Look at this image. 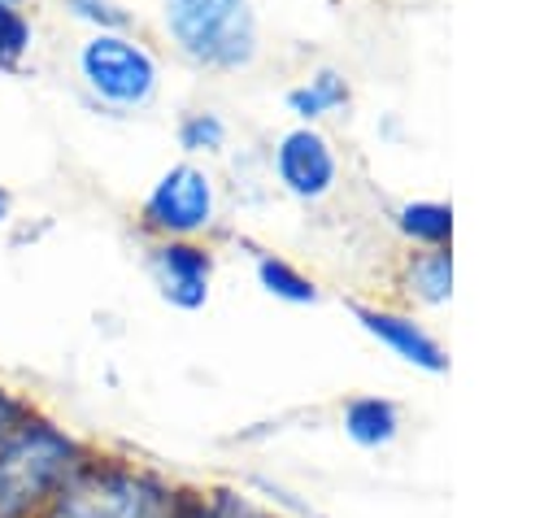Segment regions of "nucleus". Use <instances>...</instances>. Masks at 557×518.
Returning <instances> with one entry per match:
<instances>
[{
  "mask_svg": "<svg viewBox=\"0 0 557 518\" xmlns=\"http://www.w3.org/2000/svg\"><path fill=\"white\" fill-rule=\"evenodd\" d=\"M35 518H183L174 492L109 461H78Z\"/></svg>",
  "mask_w": 557,
  "mask_h": 518,
  "instance_id": "nucleus-1",
  "label": "nucleus"
},
{
  "mask_svg": "<svg viewBox=\"0 0 557 518\" xmlns=\"http://www.w3.org/2000/svg\"><path fill=\"white\" fill-rule=\"evenodd\" d=\"M74 466L78 448L61 431L13 422L0 435V518H35Z\"/></svg>",
  "mask_w": 557,
  "mask_h": 518,
  "instance_id": "nucleus-2",
  "label": "nucleus"
},
{
  "mask_svg": "<svg viewBox=\"0 0 557 518\" xmlns=\"http://www.w3.org/2000/svg\"><path fill=\"white\" fill-rule=\"evenodd\" d=\"M165 22L183 52L205 65H244L257 48L248 0H165Z\"/></svg>",
  "mask_w": 557,
  "mask_h": 518,
  "instance_id": "nucleus-3",
  "label": "nucleus"
},
{
  "mask_svg": "<svg viewBox=\"0 0 557 518\" xmlns=\"http://www.w3.org/2000/svg\"><path fill=\"white\" fill-rule=\"evenodd\" d=\"M83 74L104 100L126 104V109L144 104L152 96V83H157L152 57L144 48H135L131 39H117V35H96L83 48Z\"/></svg>",
  "mask_w": 557,
  "mask_h": 518,
  "instance_id": "nucleus-4",
  "label": "nucleus"
},
{
  "mask_svg": "<svg viewBox=\"0 0 557 518\" xmlns=\"http://www.w3.org/2000/svg\"><path fill=\"white\" fill-rule=\"evenodd\" d=\"M213 213L209 178L191 165H174L148 196V222L161 231H200Z\"/></svg>",
  "mask_w": 557,
  "mask_h": 518,
  "instance_id": "nucleus-5",
  "label": "nucleus"
},
{
  "mask_svg": "<svg viewBox=\"0 0 557 518\" xmlns=\"http://www.w3.org/2000/svg\"><path fill=\"white\" fill-rule=\"evenodd\" d=\"M278 178L296 196H322L335 178V157H331L326 139L313 131H292L278 144Z\"/></svg>",
  "mask_w": 557,
  "mask_h": 518,
  "instance_id": "nucleus-6",
  "label": "nucleus"
},
{
  "mask_svg": "<svg viewBox=\"0 0 557 518\" xmlns=\"http://www.w3.org/2000/svg\"><path fill=\"white\" fill-rule=\"evenodd\" d=\"M157 279L174 305L196 309L209 292V257L191 244H165L157 248Z\"/></svg>",
  "mask_w": 557,
  "mask_h": 518,
  "instance_id": "nucleus-7",
  "label": "nucleus"
},
{
  "mask_svg": "<svg viewBox=\"0 0 557 518\" xmlns=\"http://www.w3.org/2000/svg\"><path fill=\"white\" fill-rule=\"evenodd\" d=\"M357 318L366 322L370 335H379V340H383L387 348H396L405 361L426 366V370H440V366H444L435 340H431L426 331H418L413 322H405V318H396V313H370V309H357Z\"/></svg>",
  "mask_w": 557,
  "mask_h": 518,
  "instance_id": "nucleus-8",
  "label": "nucleus"
},
{
  "mask_svg": "<svg viewBox=\"0 0 557 518\" xmlns=\"http://www.w3.org/2000/svg\"><path fill=\"white\" fill-rule=\"evenodd\" d=\"M348 435L361 444H387L396 431V409L387 400H352L348 405Z\"/></svg>",
  "mask_w": 557,
  "mask_h": 518,
  "instance_id": "nucleus-9",
  "label": "nucleus"
},
{
  "mask_svg": "<svg viewBox=\"0 0 557 518\" xmlns=\"http://www.w3.org/2000/svg\"><path fill=\"white\" fill-rule=\"evenodd\" d=\"M400 231L422 239V244H444L448 231H453V213L448 205H431V200H418V205H405L400 209Z\"/></svg>",
  "mask_w": 557,
  "mask_h": 518,
  "instance_id": "nucleus-10",
  "label": "nucleus"
},
{
  "mask_svg": "<svg viewBox=\"0 0 557 518\" xmlns=\"http://www.w3.org/2000/svg\"><path fill=\"white\" fill-rule=\"evenodd\" d=\"M344 96H348V91H344L339 74L322 70L318 78H309V87H296V91H292V109H296L300 118H318V113L344 104Z\"/></svg>",
  "mask_w": 557,
  "mask_h": 518,
  "instance_id": "nucleus-11",
  "label": "nucleus"
},
{
  "mask_svg": "<svg viewBox=\"0 0 557 518\" xmlns=\"http://www.w3.org/2000/svg\"><path fill=\"white\" fill-rule=\"evenodd\" d=\"M413 287L422 300H444L453 292V266H448V252H426L422 261H413Z\"/></svg>",
  "mask_w": 557,
  "mask_h": 518,
  "instance_id": "nucleus-12",
  "label": "nucleus"
},
{
  "mask_svg": "<svg viewBox=\"0 0 557 518\" xmlns=\"http://www.w3.org/2000/svg\"><path fill=\"white\" fill-rule=\"evenodd\" d=\"M26 48H30V26L17 13V0H0V65L13 70Z\"/></svg>",
  "mask_w": 557,
  "mask_h": 518,
  "instance_id": "nucleus-13",
  "label": "nucleus"
},
{
  "mask_svg": "<svg viewBox=\"0 0 557 518\" xmlns=\"http://www.w3.org/2000/svg\"><path fill=\"white\" fill-rule=\"evenodd\" d=\"M261 270V283L274 292V296H287V300H313V283L309 279H300L292 266H283V261H261L257 266Z\"/></svg>",
  "mask_w": 557,
  "mask_h": 518,
  "instance_id": "nucleus-14",
  "label": "nucleus"
},
{
  "mask_svg": "<svg viewBox=\"0 0 557 518\" xmlns=\"http://www.w3.org/2000/svg\"><path fill=\"white\" fill-rule=\"evenodd\" d=\"M178 135H183V148H218L222 144V122L209 118V113H196V118L183 122Z\"/></svg>",
  "mask_w": 557,
  "mask_h": 518,
  "instance_id": "nucleus-15",
  "label": "nucleus"
},
{
  "mask_svg": "<svg viewBox=\"0 0 557 518\" xmlns=\"http://www.w3.org/2000/svg\"><path fill=\"white\" fill-rule=\"evenodd\" d=\"M70 9L87 22H100V26H126V13H117L109 0H70Z\"/></svg>",
  "mask_w": 557,
  "mask_h": 518,
  "instance_id": "nucleus-16",
  "label": "nucleus"
},
{
  "mask_svg": "<svg viewBox=\"0 0 557 518\" xmlns=\"http://www.w3.org/2000/svg\"><path fill=\"white\" fill-rule=\"evenodd\" d=\"M13 422H17V405H13V400H4V396H0V435H4V431H9V427H13Z\"/></svg>",
  "mask_w": 557,
  "mask_h": 518,
  "instance_id": "nucleus-17",
  "label": "nucleus"
},
{
  "mask_svg": "<svg viewBox=\"0 0 557 518\" xmlns=\"http://www.w3.org/2000/svg\"><path fill=\"white\" fill-rule=\"evenodd\" d=\"M4 205H9V200H4V192H0V213H4Z\"/></svg>",
  "mask_w": 557,
  "mask_h": 518,
  "instance_id": "nucleus-18",
  "label": "nucleus"
}]
</instances>
